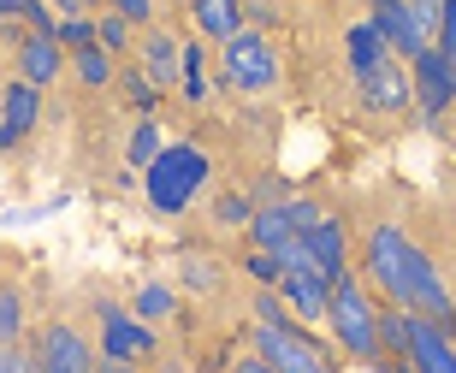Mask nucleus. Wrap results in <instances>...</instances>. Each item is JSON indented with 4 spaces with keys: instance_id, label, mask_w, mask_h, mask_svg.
<instances>
[{
    "instance_id": "1",
    "label": "nucleus",
    "mask_w": 456,
    "mask_h": 373,
    "mask_svg": "<svg viewBox=\"0 0 456 373\" xmlns=\"http://www.w3.org/2000/svg\"><path fill=\"white\" fill-rule=\"evenodd\" d=\"M326 326H332V344H338L350 361H362V368L386 361V350H379V303H373V285H368V279L344 272L338 285H332Z\"/></svg>"
},
{
    "instance_id": "2",
    "label": "nucleus",
    "mask_w": 456,
    "mask_h": 373,
    "mask_svg": "<svg viewBox=\"0 0 456 373\" xmlns=\"http://www.w3.org/2000/svg\"><path fill=\"white\" fill-rule=\"evenodd\" d=\"M214 178V160H208L196 142H167V149L154 154V166L142 172V190H149V207L154 214H184L196 196H202V184Z\"/></svg>"
},
{
    "instance_id": "3",
    "label": "nucleus",
    "mask_w": 456,
    "mask_h": 373,
    "mask_svg": "<svg viewBox=\"0 0 456 373\" xmlns=\"http://www.w3.org/2000/svg\"><path fill=\"white\" fill-rule=\"evenodd\" d=\"M255 356L273 361L279 373H338L332 350L308 326H297L290 314L285 320H255Z\"/></svg>"
},
{
    "instance_id": "4",
    "label": "nucleus",
    "mask_w": 456,
    "mask_h": 373,
    "mask_svg": "<svg viewBox=\"0 0 456 373\" xmlns=\"http://www.w3.org/2000/svg\"><path fill=\"white\" fill-rule=\"evenodd\" d=\"M368 18L386 30V42H391V53H397V60H415V53L439 48L444 0H386V6H373Z\"/></svg>"
},
{
    "instance_id": "5",
    "label": "nucleus",
    "mask_w": 456,
    "mask_h": 373,
    "mask_svg": "<svg viewBox=\"0 0 456 373\" xmlns=\"http://www.w3.org/2000/svg\"><path fill=\"white\" fill-rule=\"evenodd\" d=\"M220 77L237 95H267L279 84V48H273L261 30H243L220 48Z\"/></svg>"
},
{
    "instance_id": "6",
    "label": "nucleus",
    "mask_w": 456,
    "mask_h": 373,
    "mask_svg": "<svg viewBox=\"0 0 456 373\" xmlns=\"http://www.w3.org/2000/svg\"><path fill=\"white\" fill-rule=\"evenodd\" d=\"M321 214H326V207L308 202V196L261 202V207H255V220H249V243H255V249H279V243H290V238H308V231L321 225Z\"/></svg>"
},
{
    "instance_id": "7",
    "label": "nucleus",
    "mask_w": 456,
    "mask_h": 373,
    "mask_svg": "<svg viewBox=\"0 0 456 373\" xmlns=\"http://www.w3.org/2000/svg\"><path fill=\"white\" fill-rule=\"evenodd\" d=\"M30 356H36V368H42V373H95V368H102V356L84 344V332L66 326V320L42 326V332L30 338Z\"/></svg>"
},
{
    "instance_id": "8",
    "label": "nucleus",
    "mask_w": 456,
    "mask_h": 373,
    "mask_svg": "<svg viewBox=\"0 0 456 373\" xmlns=\"http://www.w3.org/2000/svg\"><path fill=\"white\" fill-rule=\"evenodd\" d=\"M355 101L368 107V113H403V107H415L409 60H386V66L362 71V77H355Z\"/></svg>"
},
{
    "instance_id": "9",
    "label": "nucleus",
    "mask_w": 456,
    "mask_h": 373,
    "mask_svg": "<svg viewBox=\"0 0 456 373\" xmlns=\"http://www.w3.org/2000/svg\"><path fill=\"white\" fill-rule=\"evenodd\" d=\"M409 77H415V107H421V119L451 113V101H456V66L444 60L439 48L415 53V60H409Z\"/></svg>"
},
{
    "instance_id": "10",
    "label": "nucleus",
    "mask_w": 456,
    "mask_h": 373,
    "mask_svg": "<svg viewBox=\"0 0 456 373\" xmlns=\"http://www.w3.org/2000/svg\"><path fill=\"white\" fill-rule=\"evenodd\" d=\"M409 368L415 373H456V332L427 314H409Z\"/></svg>"
},
{
    "instance_id": "11",
    "label": "nucleus",
    "mask_w": 456,
    "mask_h": 373,
    "mask_svg": "<svg viewBox=\"0 0 456 373\" xmlns=\"http://www.w3.org/2000/svg\"><path fill=\"white\" fill-rule=\"evenodd\" d=\"M102 356H113V361H149L154 356L149 320H136V314H125V308L102 303Z\"/></svg>"
},
{
    "instance_id": "12",
    "label": "nucleus",
    "mask_w": 456,
    "mask_h": 373,
    "mask_svg": "<svg viewBox=\"0 0 456 373\" xmlns=\"http://www.w3.org/2000/svg\"><path fill=\"white\" fill-rule=\"evenodd\" d=\"M279 296H285V308L303 326H314V320H326V308H332V279H326L321 267H290L285 279H279Z\"/></svg>"
},
{
    "instance_id": "13",
    "label": "nucleus",
    "mask_w": 456,
    "mask_h": 373,
    "mask_svg": "<svg viewBox=\"0 0 456 373\" xmlns=\"http://www.w3.org/2000/svg\"><path fill=\"white\" fill-rule=\"evenodd\" d=\"M60 71H66V48H60V36H36V30L18 36V77H24V84L48 89Z\"/></svg>"
},
{
    "instance_id": "14",
    "label": "nucleus",
    "mask_w": 456,
    "mask_h": 373,
    "mask_svg": "<svg viewBox=\"0 0 456 373\" xmlns=\"http://www.w3.org/2000/svg\"><path fill=\"white\" fill-rule=\"evenodd\" d=\"M136 66L149 71L154 89L167 95V89L178 84V77H184V48H178V42H172L167 30H142V36H136Z\"/></svg>"
},
{
    "instance_id": "15",
    "label": "nucleus",
    "mask_w": 456,
    "mask_h": 373,
    "mask_svg": "<svg viewBox=\"0 0 456 373\" xmlns=\"http://www.w3.org/2000/svg\"><path fill=\"white\" fill-rule=\"evenodd\" d=\"M190 24L202 42H232V36L249 30V12H243V0H190Z\"/></svg>"
},
{
    "instance_id": "16",
    "label": "nucleus",
    "mask_w": 456,
    "mask_h": 373,
    "mask_svg": "<svg viewBox=\"0 0 456 373\" xmlns=\"http://www.w3.org/2000/svg\"><path fill=\"white\" fill-rule=\"evenodd\" d=\"M308 249H314V261H321V272L332 279V285L350 272V238H344V220H338V214H321V225L308 231Z\"/></svg>"
},
{
    "instance_id": "17",
    "label": "nucleus",
    "mask_w": 456,
    "mask_h": 373,
    "mask_svg": "<svg viewBox=\"0 0 456 373\" xmlns=\"http://www.w3.org/2000/svg\"><path fill=\"white\" fill-rule=\"evenodd\" d=\"M344 53H350V71L362 77V71H373V66H386V60H397L391 53V42H386V30L373 24V18H355L350 30H344Z\"/></svg>"
},
{
    "instance_id": "18",
    "label": "nucleus",
    "mask_w": 456,
    "mask_h": 373,
    "mask_svg": "<svg viewBox=\"0 0 456 373\" xmlns=\"http://www.w3.org/2000/svg\"><path fill=\"white\" fill-rule=\"evenodd\" d=\"M0 113H6V131H18V136H30L36 131V119H42V89L36 84H24V77H12L6 84V95H0Z\"/></svg>"
},
{
    "instance_id": "19",
    "label": "nucleus",
    "mask_w": 456,
    "mask_h": 373,
    "mask_svg": "<svg viewBox=\"0 0 456 373\" xmlns=\"http://www.w3.org/2000/svg\"><path fill=\"white\" fill-rule=\"evenodd\" d=\"M71 77H77L84 89H107L118 77V53H107L102 42H89V48L71 53Z\"/></svg>"
},
{
    "instance_id": "20",
    "label": "nucleus",
    "mask_w": 456,
    "mask_h": 373,
    "mask_svg": "<svg viewBox=\"0 0 456 373\" xmlns=\"http://www.w3.org/2000/svg\"><path fill=\"white\" fill-rule=\"evenodd\" d=\"M160 149H167V136H160V125H154V119H142V125L131 131V142H125V160H131L136 172H149V166H154V154H160Z\"/></svg>"
},
{
    "instance_id": "21",
    "label": "nucleus",
    "mask_w": 456,
    "mask_h": 373,
    "mask_svg": "<svg viewBox=\"0 0 456 373\" xmlns=\"http://www.w3.org/2000/svg\"><path fill=\"white\" fill-rule=\"evenodd\" d=\"M95 42L125 60V53L136 48V24H131V18H118V12H102V18H95Z\"/></svg>"
},
{
    "instance_id": "22",
    "label": "nucleus",
    "mask_w": 456,
    "mask_h": 373,
    "mask_svg": "<svg viewBox=\"0 0 456 373\" xmlns=\"http://www.w3.org/2000/svg\"><path fill=\"white\" fill-rule=\"evenodd\" d=\"M178 89H184L190 107L208 101V53H202V42H190V48H184V77H178Z\"/></svg>"
},
{
    "instance_id": "23",
    "label": "nucleus",
    "mask_w": 456,
    "mask_h": 373,
    "mask_svg": "<svg viewBox=\"0 0 456 373\" xmlns=\"http://www.w3.org/2000/svg\"><path fill=\"white\" fill-rule=\"evenodd\" d=\"M118 89L131 95V107L142 113V119H149V113H154V101H160V89H154V77H149L142 66H118Z\"/></svg>"
},
{
    "instance_id": "24",
    "label": "nucleus",
    "mask_w": 456,
    "mask_h": 373,
    "mask_svg": "<svg viewBox=\"0 0 456 373\" xmlns=\"http://www.w3.org/2000/svg\"><path fill=\"white\" fill-rule=\"evenodd\" d=\"M18 338H24V290L0 285V344H18Z\"/></svg>"
},
{
    "instance_id": "25",
    "label": "nucleus",
    "mask_w": 456,
    "mask_h": 373,
    "mask_svg": "<svg viewBox=\"0 0 456 373\" xmlns=\"http://www.w3.org/2000/svg\"><path fill=\"white\" fill-rule=\"evenodd\" d=\"M243 272H249L261 290H279V279H285V255H279V249H249Z\"/></svg>"
},
{
    "instance_id": "26",
    "label": "nucleus",
    "mask_w": 456,
    "mask_h": 373,
    "mask_svg": "<svg viewBox=\"0 0 456 373\" xmlns=\"http://www.w3.org/2000/svg\"><path fill=\"white\" fill-rule=\"evenodd\" d=\"M255 196H220V202H214V220L220 225H232V231H249V220H255Z\"/></svg>"
},
{
    "instance_id": "27",
    "label": "nucleus",
    "mask_w": 456,
    "mask_h": 373,
    "mask_svg": "<svg viewBox=\"0 0 456 373\" xmlns=\"http://www.w3.org/2000/svg\"><path fill=\"white\" fill-rule=\"evenodd\" d=\"M131 314H136V320H167V314H172V290L167 285H142Z\"/></svg>"
},
{
    "instance_id": "28",
    "label": "nucleus",
    "mask_w": 456,
    "mask_h": 373,
    "mask_svg": "<svg viewBox=\"0 0 456 373\" xmlns=\"http://www.w3.org/2000/svg\"><path fill=\"white\" fill-rule=\"evenodd\" d=\"M89 42H95V18H89V12H77V18H60V48H66V53L89 48Z\"/></svg>"
},
{
    "instance_id": "29",
    "label": "nucleus",
    "mask_w": 456,
    "mask_h": 373,
    "mask_svg": "<svg viewBox=\"0 0 456 373\" xmlns=\"http://www.w3.org/2000/svg\"><path fill=\"white\" fill-rule=\"evenodd\" d=\"M107 6H113L118 18H131L136 30H149V24H154V0H107Z\"/></svg>"
},
{
    "instance_id": "30",
    "label": "nucleus",
    "mask_w": 456,
    "mask_h": 373,
    "mask_svg": "<svg viewBox=\"0 0 456 373\" xmlns=\"http://www.w3.org/2000/svg\"><path fill=\"white\" fill-rule=\"evenodd\" d=\"M0 373H42V368H36L30 350H18V344H0Z\"/></svg>"
},
{
    "instance_id": "31",
    "label": "nucleus",
    "mask_w": 456,
    "mask_h": 373,
    "mask_svg": "<svg viewBox=\"0 0 456 373\" xmlns=\"http://www.w3.org/2000/svg\"><path fill=\"white\" fill-rule=\"evenodd\" d=\"M439 53L456 66V0H444V18H439Z\"/></svg>"
},
{
    "instance_id": "32",
    "label": "nucleus",
    "mask_w": 456,
    "mask_h": 373,
    "mask_svg": "<svg viewBox=\"0 0 456 373\" xmlns=\"http://www.w3.org/2000/svg\"><path fill=\"white\" fill-rule=\"evenodd\" d=\"M232 373H279V368H273V361H261V356H237Z\"/></svg>"
},
{
    "instance_id": "33",
    "label": "nucleus",
    "mask_w": 456,
    "mask_h": 373,
    "mask_svg": "<svg viewBox=\"0 0 456 373\" xmlns=\"http://www.w3.org/2000/svg\"><path fill=\"white\" fill-rule=\"evenodd\" d=\"M95 373H136V361H113V356H102V368Z\"/></svg>"
},
{
    "instance_id": "34",
    "label": "nucleus",
    "mask_w": 456,
    "mask_h": 373,
    "mask_svg": "<svg viewBox=\"0 0 456 373\" xmlns=\"http://www.w3.org/2000/svg\"><path fill=\"white\" fill-rule=\"evenodd\" d=\"M18 142H24V136H18V131H6V125H0V149H18Z\"/></svg>"
},
{
    "instance_id": "35",
    "label": "nucleus",
    "mask_w": 456,
    "mask_h": 373,
    "mask_svg": "<svg viewBox=\"0 0 456 373\" xmlns=\"http://www.w3.org/2000/svg\"><path fill=\"white\" fill-rule=\"evenodd\" d=\"M6 24H12V18H6V12H0V30H6Z\"/></svg>"
},
{
    "instance_id": "36",
    "label": "nucleus",
    "mask_w": 456,
    "mask_h": 373,
    "mask_svg": "<svg viewBox=\"0 0 456 373\" xmlns=\"http://www.w3.org/2000/svg\"><path fill=\"white\" fill-rule=\"evenodd\" d=\"M373 6H386V0H368V12H373Z\"/></svg>"
}]
</instances>
